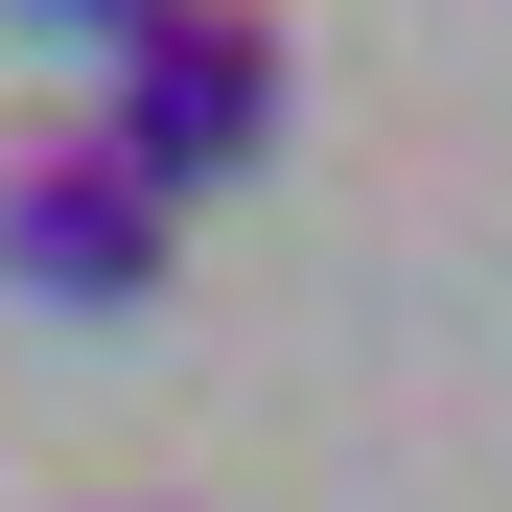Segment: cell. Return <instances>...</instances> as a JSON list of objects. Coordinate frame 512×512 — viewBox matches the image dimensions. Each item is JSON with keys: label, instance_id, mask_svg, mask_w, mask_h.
<instances>
[{"label": "cell", "instance_id": "1", "mask_svg": "<svg viewBox=\"0 0 512 512\" xmlns=\"http://www.w3.org/2000/svg\"><path fill=\"white\" fill-rule=\"evenodd\" d=\"M303 117V47H280V0H163L140 47H94V140L140 163L163 210H210L233 163H280Z\"/></svg>", "mask_w": 512, "mask_h": 512}, {"label": "cell", "instance_id": "2", "mask_svg": "<svg viewBox=\"0 0 512 512\" xmlns=\"http://www.w3.org/2000/svg\"><path fill=\"white\" fill-rule=\"evenodd\" d=\"M163 233H187V210H163V187H140V163H117L94 117L0 163V280H24V303H70V326H117V303H163Z\"/></svg>", "mask_w": 512, "mask_h": 512}, {"label": "cell", "instance_id": "3", "mask_svg": "<svg viewBox=\"0 0 512 512\" xmlns=\"http://www.w3.org/2000/svg\"><path fill=\"white\" fill-rule=\"evenodd\" d=\"M24 24H47V47H140L163 0H24Z\"/></svg>", "mask_w": 512, "mask_h": 512}]
</instances>
